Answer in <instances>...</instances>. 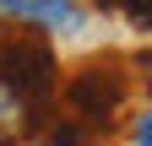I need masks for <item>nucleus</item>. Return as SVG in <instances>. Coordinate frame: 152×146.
I'll return each instance as SVG.
<instances>
[{
	"label": "nucleus",
	"instance_id": "1",
	"mask_svg": "<svg viewBox=\"0 0 152 146\" xmlns=\"http://www.w3.org/2000/svg\"><path fill=\"white\" fill-rule=\"evenodd\" d=\"M60 103L71 119L92 124V130H114V119L130 103V65L125 60H92L82 70H71L60 87Z\"/></svg>",
	"mask_w": 152,
	"mask_h": 146
},
{
	"label": "nucleus",
	"instance_id": "2",
	"mask_svg": "<svg viewBox=\"0 0 152 146\" xmlns=\"http://www.w3.org/2000/svg\"><path fill=\"white\" fill-rule=\"evenodd\" d=\"M0 81H11L22 98H33L38 108H49V98L60 92V65L54 49L33 33H0Z\"/></svg>",
	"mask_w": 152,
	"mask_h": 146
},
{
	"label": "nucleus",
	"instance_id": "3",
	"mask_svg": "<svg viewBox=\"0 0 152 146\" xmlns=\"http://www.w3.org/2000/svg\"><path fill=\"white\" fill-rule=\"evenodd\" d=\"M38 108L33 98H22L11 81H0V146H16V141H27L38 130Z\"/></svg>",
	"mask_w": 152,
	"mask_h": 146
},
{
	"label": "nucleus",
	"instance_id": "4",
	"mask_svg": "<svg viewBox=\"0 0 152 146\" xmlns=\"http://www.w3.org/2000/svg\"><path fill=\"white\" fill-rule=\"evenodd\" d=\"M0 16H16V22L33 27H76V0H0Z\"/></svg>",
	"mask_w": 152,
	"mask_h": 146
},
{
	"label": "nucleus",
	"instance_id": "5",
	"mask_svg": "<svg viewBox=\"0 0 152 146\" xmlns=\"http://www.w3.org/2000/svg\"><path fill=\"white\" fill-rule=\"evenodd\" d=\"M114 11H120V16H125L136 33H152V0H120Z\"/></svg>",
	"mask_w": 152,
	"mask_h": 146
},
{
	"label": "nucleus",
	"instance_id": "6",
	"mask_svg": "<svg viewBox=\"0 0 152 146\" xmlns=\"http://www.w3.org/2000/svg\"><path fill=\"white\" fill-rule=\"evenodd\" d=\"M130 141H136V146H152V103L130 119Z\"/></svg>",
	"mask_w": 152,
	"mask_h": 146
},
{
	"label": "nucleus",
	"instance_id": "7",
	"mask_svg": "<svg viewBox=\"0 0 152 146\" xmlns=\"http://www.w3.org/2000/svg\"><path fill=\"white\" fill-rule=\"evenodd\" d=\"M136 70H141V81H147V92H152V54H141V60H136Z\"/></svg>",
	"mask_w": 152,
	"mask_h": 146
},
{
	"label": "nucleus",
	"instance_id": "8",
	"mask_svg": "<svg viewBox=\"0 0 152 146\" xmlns=\"http://www.w3.org/2000/svg\"><path fill=\"white\" fill-rule=\"evenodd\" d=\"M44 146H76V141H71V135H65V141H44Z\"/></svg>",
	"mask_w": 152,
	"mask_h": 146
},
{
	"label": "nucleus",
	"instance_id": "9",
	"mask_svg": "<svg viewBox=\"0 0 152 146\" xmlns=\"http://www.w3.org/2000/svg\"><path fill=\"white\" fill-rule=\"evenodd\" d=\"M98 6H109V11H114V6H120V0H98Z\"/></svg>",
	"mask_w": 152,
	"mask_h": 146
}]
</instances>
